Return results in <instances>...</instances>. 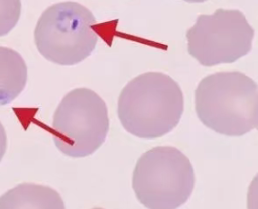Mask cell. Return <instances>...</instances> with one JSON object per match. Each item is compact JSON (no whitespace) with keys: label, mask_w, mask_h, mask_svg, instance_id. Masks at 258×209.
<instances>
[{"label":"cell","mask_w":258,"mask_h":209,"mask_svg":"<svg viewBox=\"0 0 258 209\" xmlns=\"http://www.w3.org/2000/svg\"><path fill=\"white\" fill-rule=\"evenodd\" d=\"M27 82V66L19 53L0 47V105L16 100Z\"/></svg>","instance_id":"cell-8"},{"label":"cell","mask_w":258,"mask_h":209,"mask_svg":"<svg viewBox=\"0 0 258 209\" xmlns=\"http://www.w3.org/2000/svg\"><path fill=\"white\" fill-rule=\"evenodd\" d=\"M184 113V95L169 76L148 72L134 78L121 91L118 115L121 125L139 138L165 136L178 125Z\"/></svg>","instance_id":"cell-1"},{"label":"cell","mask_w":258,"mask_h":209,"mask_svg":"<svg viewBox=\"0 0 258 209\" xmlns=\"http://www.w3.org/2000/svg\"><path fill=\"white\" fill-rule=\"evenodd\" d=\"M0 208H64L56 191L38 184H20L0 197Z\"/></svg>","instance_id":"cell-7"},{"label":"cell","mask_w":258,"mask_h":209,"mask_svg":"<svg viewBox=\"0 0 258 209\" xmlns=\"http://www.w3.org/2000/svg\"><path fill=\"white\" fill-rule=\"evenodd\" d=\"M109 131L105 101L91 89L67 93L55 110L52 134L58 150L69 157L93 154L105 142Z\"/></svg>","instance_id":"cell-5"},{"label":"cell","mask_w":258,"mask_h":209,"mask_svg":"<svg viewBox=\"0 0 258 209\" xmlns=\"http://www.w3.org/2000/svg\"><path fill=\"white\" fill-rule=\"evenodd\" d=\"M186 2H189V3H199V2H205L207 0H184Z\"/></svg>","instance_id":"cell-11"},{"label":"cell","mask_w":258,"mask_h":209,"mask_svg":"<svg viewBox=\"0 0 258 209\" xmlns=\"http://www.w3.org/2000/svg\"><path fill=\"white\" fill-rule=\"evenodd\" d=\"M21 14L20 0H0V37L16 27Z\"/></svg>","instance_id":"cell-9"},{"label":"cell","mask_w":258,"mask_h":209,"mask_svg":"<svg viewBox=\"0 0 258 209\" xmlns=\"http://www.w3.org/2000/svg\"><path fill=\"white\" fill-rule=\"evenodd\" d=\"M96 24L92 12L78 2L54 4L37 21L35 30L37 50L53 63L63 66L80 63L96 48Z\"/></svg>","instance_id":"cell-4"},{"label":"cell","mask_w":258,"mask_h":209,"mask_svg":"<svg viewBox=\"0 0 258 209\" xmlns=\"http://www.w3.org/2000/svg\"><path fill=\"white\" fill-rule=\"evenodd\" d=\"M257 84L241 72L212 74L198 84L195 110L201 122L229 136L246 135L258 123Z\"/></svg>","instance_id":"cell-2"},{"label":"cell","mask_w":258,"mask_h":209,"mask_svg":"<svg viewBox=\"0 0 258 209\" xmlns=\"http://www.w3.org/2000/svg\"><path fill=\"white\" fill-rule=\"evenodd\" d=\"M195 176L188 158L172 146H158L142 155L134 168L132 188L147 208H178L190 198Z\"/></svg>","instance_id":"cell-3"},{"label":"cell","mask_w":258,"mask_h":209,"mask_svg":"<svg viewBox=\"0 0 258 209\" xmlns=\"http://www.w3.org/2000/svg\"><path fill=\"white\" fill-rule=\"evenodd\" d=\"M7 149V135L5 129L0 122V162Z\"/></svg>","instance_id":"cell-10"},{"label":"cell","mask_w":258,"mask_h":209,"mask_svg":"<svg viewBox=\"0 0 258 209\" xmlns=\"http://www.w3.org/2000/svg\"><path fill=\"white\" fill-rule=\"evenodd\" d=\"M254 30L238 10L218 9L198 17L186 33L189 55L203 66L233 63L248 55Z\"/></svg>","instance_id":"cell-6"}]
</instances>
